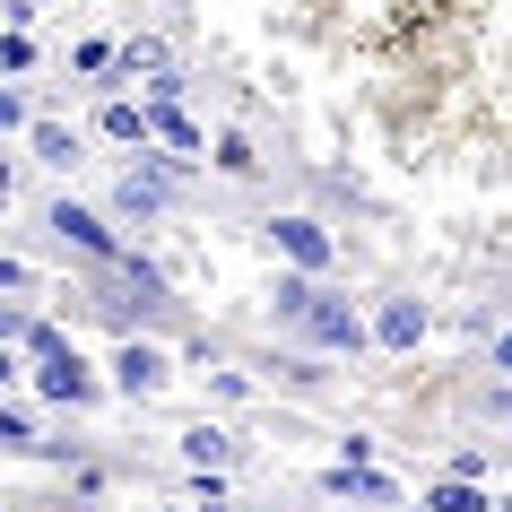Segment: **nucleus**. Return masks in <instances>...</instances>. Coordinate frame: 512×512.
I'll return each mask as SVG.
<instances>
[{
	"label": "nucleus",
	"mask_w": 512,
	"mask_h": 512,
	"mask_svg": "<svg viewBox=\"0 0 512 512\" xmlns=\"http://www.w3.org/2000/svg\"><path fill=\"white\" fill-rule=\"evenodd\" d=\"M18 348L35 356V391H44V400H61V408H96V400H105V382L87 374V356L70 348L53 322H27V339H18Z\"/></svg>",
	"instance_id": "nucleus-1"
},
{
	"label": "nucleus",
	"mask_w": 512,
	"mask_h": 512,
	"mask_svg": "<svg viewBox=\"0 0 512 512\" xmlns=\"http://www.w3.org/2000/svg\"><path fill=\"white\" fill-rule=\"evenodd\" d=\"M87 287H96V304H105V313H122V322H165V313H174V296H165V278L148 270V261H131V252H122V261H87Z\"/></svg>",
	"instance_id": "nucleus-2"
},
{
	"label": "nucleus",
	"mask_w": 512,
	"mask_h": 512,
	"mask_svg": "<svg viewBox=\"0 0 512 512\" xmlns=\"http://www.w3.org/2000/svg\"><path fill=\"white\" fill-rule=\"evenodd\" d=\"M296 339H304V348H339V356H356L374 330H365V313H356L348 296H322V287H313V304H304Z\"/></svg>",
	"instance_id": "nucleus-3"
},
{
	"label": "nucleus",
	"mask_w": 512,
	"mask_h": 512,
	"mask_svg": "<svg viewBox=\"0 0 512 512\" xmlns=\"http://www.w3.org/2000/svg\"><path fill=\"white\" fill-rule=\"evenodd\" d=\"M44 226H53V235L70 243V252H79V261H122L113 226H105L96 209H79V200H53V209H44Z\"/></svg>",
	"instance_id": "nucleus-4"
},
{
	"label": "nucleus",
	"mask_w": 512,
	"mask_h": 512,
	"mask_svg": "<svg viewBox=\"0 0 512 512\" xmlns=\"http://www.w3.org/2000/svg\"><path fill=\"white\" fill-rule=\"evenodd\" d=\"M165 374H174V365H165L157 339H122V348H113V391H122V400H157Z\"/></svg>",
	"instance_id": "nucleus-5"
},
{
	"label": "nucleus",
	"mask_w": 512,
	"mask_h": 512,
	"mask_svg": "<svg viewBox=\"0 0 512 512\" xmlns=\"http://www.w3.org/2000/svg\"><path fill=\"white\" fill-rule=\"evenodd\" d=\"M270 243L287 252V270H330V252H339L313 217H270Z\"/></svg>",
	"instance_id": "nucleus-6"
},
{
	"label": "nucleus",
	"mask_w": 512,
	"mask_h": 512,
	"mask_svg": "<svg viewBox=\"0 0 512 512\" xmlns=\"http://www.w3.org/2000/svg\"><path fill=\"white\" fill-rule=\"evenodd\" d=\"M165 200H174V183H165V174H148V165H131V174L113 183V217H131V226H148Z\"/></svg>",
	"instance_id": "nucleus-7"
},
{
	"label": "nucleus",
	"mask_w": 512,
	"mask_h": 512,
	"mask_svg": "<svg viewBox=\"0 0 512 512\" xmlns=\"http://www.w3.org/2000/svg\"><path fill=\"white\" fill-rule=\"evenodd\" d=\"M330 495H348V504H400V486L382 478L374 460H339L330 469Z\"/></svg>",
	"instance_id": "nucleus-8"
},
{
	"label": "nucleus",
	"mask_w": 512,
	"mask_h": 512,
	"mask_svg": "<svg viewBox=\"0 0 512 512\" xmlns=\"http://www.w3.org/2000/svg\"><path fill=\"white\" fill-rule=\"evenodd\" d=\"M417 339H426V304H417V296H391L374 313V348H417Z\"/></svg>",
	"instance_id": "nucleus-9"
},
{
	"label": "nucleus",
	"mask_w": 512,
	"mask_h": 512,
	"mask_svg": "<svg viewBox=\"0 0 512 512\" xmlns=\"http://www.w3.org/2000/svg\"><path fill=\"white\" fill-rule=\"evenodd\" d=\"M96 131H105L113 148H148V139H157V122H148V105H131V96H105Z\"/></svg>",
	"instance_id": "nucleus-10"
},
{
	"label": "nucleus",
	"mask_w": 512,
	"mask_h": 512,
	"mask_svg": "<svg viewBox=\"0 0 512 512\" xmlns=\"http://www.w3.org/2000/svg\"><path fill=\"white\" fill-rule=\"evenodd\" d=\"M148 122H157V139L174 148V157H200V148H209V139H200V122H191L183 105H148Z\"/></svg>",
	"instance_id": "nucleus-11"
},
{
	"label": "nucleus",
	"mask_w": 512,
	"mask_h": 512,
	"mask_svg": "<svg viewBox=\"0 0 512 512\" xmlns=\"http://www.w3.org/2000/svg\"><path fill=\"white\" fill-rule=\"evenodd\" d=\"M183 460H191V469H226V460H235V434H226V426H209V417H200V426L183 434Z\"/></svg>",
	"instance_id": "nucleus-12"
},
{
	"label": "nucleus",
	"mask_w": 512,
	"mask_h": 512,
	"mask_svg": "<svg viewBox=\"0 0 512 512\" xmlns=\"http://www.w3.org/2000/svg\"><path fill=\"white\" fill-rule=\"evenodd\" d=\"M27 148H35L44 165H79V131H70V122H35Z\"/></svg>",
	"instance_id": "nucleus-13"
},
{
	"label": "nucleus",
	"mask_w": 512,
	"mask_h": 512,
	"mask_svg": "<svg viewBox=\"0 0 512 512\" xmlns=\"http://www.w3.org/2000/svg\"><path fill=\"white\" fill-rule=\"evenodd\" d=\"M304 304H313V270H287V278L270 287V313H278L287 330H296V322H304Z\"/></svg>",
	"instance_id": "nucleus-14"
},
{
	"label": "nucleus",
	"mask_w": 512,
	"mask_h": 512,
	"mask_svg": "<svg viewBox=\"0 0 512 512\" xmlns=\"http://www.w3.org/2000/svg\"><path fill=\"white\" fill-rule=\"evenodd\" d=\"M165 70H174V61H165L157 35H131V44H122V79H165Z\"/></svg>",
	"instance_id": "nucleus-15"
},
{
	"label": "nucleus",
	"mask_w": 512,
	"mask_h": 512,
	"mask_svg": "<svg viewBox=\"0 0 512 512\" xmlns=\"http://www.w3.org/2000/svg\"><path fill=\"white\" fill-rule=\"evenodd\" d=\"M426 504H434V512H486V486H478V478H460V469H452V478L434 486Z\"/></svg>",
	"instance_id": "nucleus-16"
},
{
	"label": "nucleus",
	"mask_w": 512,
	"mask_h": 512,
	"mask_svg": "<svg viewBox=\"0 0 512 512\" xmlns=\"http://www.w3.org/2000/svg\"><path fill=\"white\" fill-rule=\"evenodd\" d=\"M217 174H252V165H261V157H252V139H243V131H217Z\"/></svg>",
	"instance_id": "nucleus-17"
},
{
	"label": "nucleus",
	"mask_w": 512,
	"mask_h": 512,
	"mask_svg": "<svg viewBox=\"0 0 512 512\" xmlns=\"http://www.w3.org/2000/svg\"><path fill=\"white\" fill-rule=\"evenodd\" d=\"M0 70H9V79H27V70H35V35H27V27L0 35Z\"/></svg>",
	"instance_id": "nucleus-18"
},
{
	"label": "nucleus",
	"mask_w": 512,
	"mask_h": 512,
	"mask_svg": "<svg viewBox=\"0 0 512 512\" xmlns=\"http://www.w3.org/2000/svg\"><path fill=\"white\" fill-rule=\"evenodd\" d=\"M0 443H9V452H35L44 434H35V417H27V408H0Z\"/></svg>",
	"instance_id": "nucleus-19"
},
{
	"label": "nucleus",
	"mask_w": 512,
	"mask_h": 512,
	"mask_svg": "<svg viewBox=\"0 0 512 512\" xmlns=\"http://www.w3.org/2000/svg\"><path fill=\"white\" fill-rule=\"evenodd\" d=\"M495 374L512 382V330H504V339H495Z\"/></svg>",
	"instance_id": "nucleus-20"
},
{
	"label": "nucleus",
	"mask_w": 512,
	"mask_h": 512,
	"mask_svg": "<svg viewBox=\"0 0 512 512\" xmlns=\"http://www.w3.org/2000/svg\"><path fill=\"white\" fill-rule=\"evenodd\" d=\"M165 512H183V504H165ZM191 512H200V504H191Z\"/></svg>",
	"instance_id": "nucleus-21"
},
{
	"label": "nucleus",
	"mask_w": 512,
	"mask_h": 512,
	"mask_svg": "<svg viewBox=\"0 0 512 512\" xmlns=\"http://www.w3.org/2000/svg\"><path fill=\"white\" fill-rule=\"evenodd\" d=\"M426 512H434V504H426Z\"/></svg>",
	"instance_id": "nucleus-22"
}]
</instances>
